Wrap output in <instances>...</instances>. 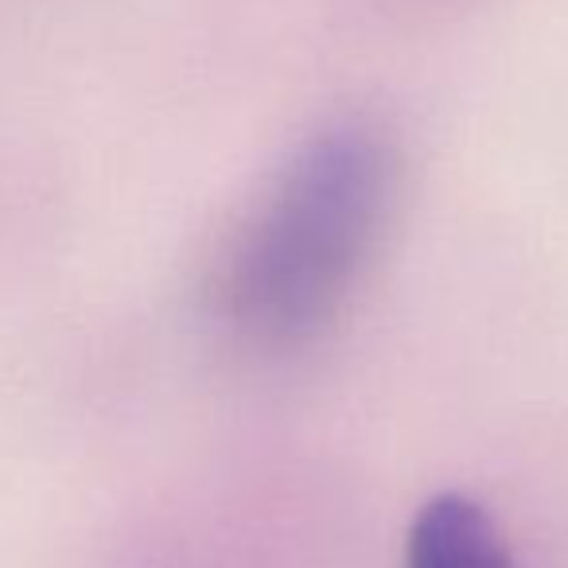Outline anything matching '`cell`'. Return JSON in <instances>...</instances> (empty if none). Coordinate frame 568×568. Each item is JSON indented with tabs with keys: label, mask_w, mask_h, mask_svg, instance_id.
Returning a JSON list of instances; mask_svg holds the SVG:
<instances>
[{
	"label": "cell",
	"mask_w": 568,
	"mask_h": 568,
	"mask_svg": "<svg viewBox=\"0 0 568 568\" xmlns=\"http://www.w3.org/2000/svg\"><path fill=\"white\" fill-rule=\"evenodd\" d=\"M397 191L402 160L382 129L343 121L308 136L230 242L222 320L265 351L324 335L378 257Z\"/></svg>",
	"instance_id": "6da1fadb"
},
{
	"label": "cell",
	"mask_w": 568,
	"mask_h": 568,
	"mask_svg": "<svg viewBox=\"0 0 568 568\" xmlns=\"http://www.w3.org/2000/svg\"><path fill=\"white\" fill-rule=\"evenodd\" d=\"M405 568H518V560L479 503L464 495H436L409 526Z\"/></svg>",
	"instance_id": "7a4b0ae2"
}]
</instances>
